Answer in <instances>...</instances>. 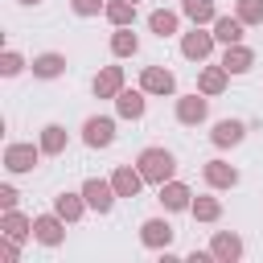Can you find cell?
Masks as SVG:
<instances>
[{"mask_svg":"<svg viewBox=\"0 0 263 263\" xmlns=\"http://www.w3.org/2000/svg\"><path fill=\"white\" fill-rule=\"evenodd\" d=\"M21 4H37V0H21Z\"/></svg>","mask_w":263,"mask_h":263,"instance_id":"obj_34","label":"cell"},{"mask_svg":"<svg viewBox=\"0 0 263 263\" xmlns=\"http://www.w3.org/2000/svg\"><path fill=\"white\" fill-rule=\"evenodd\" d=\"M136 49H140L136 33H132L127 25H123V29H115V37H111V53H115V58H132Z\"/></svg>","mask_w":263,"mask_h":263,"instance_id":"obj_27","label":"cell"},{"mask_svg":"<svg viewBox=\"0 0 263 263\" xmlns=\"http://www.w3.org/2000/svg\"><path fill=\"white\" fill-rule=\"evenodd\" d=\"M242 21L238 16H218L214 21V41H222V45H234V41H242Z\"/></svg>","mask_w":263,"mask_h":263,"instance_id":"obj_20","label":"cell"},{"mask_svg":"<svg viewBox=\"0 0 263 263\" xmlns=\"http://www.w3.org/2000/svg\"><path fill=\"white\" fill-rule=\"evenodd\" d=\"M140 86H144V95H173V90H177V78H173V70H164V66H144Z\"/></svg>","mask_w":263,"mask_h":263,"instance_id":"obj_4","label":"cell"},{"mask_svg":"<svg viewBox=\"0 0 263 263\" xmlns=\"http://www.w3.org/2000/svg\"><path fill=\"white\" fill-rule=\"evenodd\" d=\"M242 136H247V123L242 119H218L214 132H210V140L218 148H234V144H242Z\"/></svg>","mask_w":263,"mask_h":263,"instance_id":"obj_12","label":"cell"},{"mask_svg":"<svg viewBox=\"0 0 263 263\" xmlns=\"http://www.w3.org/2000/svg\"><path fill=\"white\" fill-rule=\"evenodd\" d=\"M136 168L144 173L148 185H164V181H173V173H177V156H173L168 148H144L140 160H136Z\"/></svg>","mask_w":263,"mask_h":263,"instance_id":"obj_1","label":"cell"},{"mask_svg":"<svg viewBox=\"0 0 263 263\" xmlns=\"http://www.w3.org/2000/svg\"><path fill=\"white\" fill-rule=\"evenodd\" d=\"M21 66H25V62H21V53H16V49H4V58H0V74H4V78H12V74H21Z\"/></svg>","mask_w":263,"mask_h":263,"instance_id":"obj_30","label":"cell"},{"mask_svg":"<svg viewBox=\"0 0 263 263\" xmlns=\"http://www.w3.org/2000/svg\"><path fill=\"white\" fill-rule=\"evenodd\" d=\"M210 255H214L218 263H234V259H242V238H238L234 230H218L214 242H210Z\"/></svg>","mask_w":263,"mask_h":263,"instance_id":"obj_10","label":"cell"},{"mask_svg":"<svg viewBox=\"0 0 263 263\" xmlns=\"http://www.w3.org/2000/svg\"><path fill=\"white\" fill-rule=\"evenodd\" d=\"M0 210H16V189L12 185H0Z\"/></svg>","mask_w":263,"mask_h":263,"instance_id":"obj_33","label":"cell"},{"mask_svg":"<svg viewBox=\"0 0 263 263\" xmlns=\"http://www.w3.org/2000/svg\"><path fill=\"white\" fill-rule=\"evenodd\" d=\"M37 156H41V148H33V144H8L4 148V168L8 173H29L37 164Z\"/></svg>","mask_w":263,"mask_h":263,"instance_id":"obj_9","label":"cell"},{"mask_svg":"<svg viewBox=\"0 0 263 263\" xmlns=\"http://www.w3.org/2000/svg\"><path fill=\"white\" fill-rule=\"evenodd\" d=\"M103 12H107V21H111L115 29H123V25H132V21H136V0H111Z\"/></svg>","mask_w":263,"mask_h":263,"instance_id":"obj_26","label":"cell"},{"mask_svg":"<svg viewBox=\"0 0 263 263\" xmlns=\"http://www.w3.org/2000/svg\"><path fill=\"white\" fill-rule=\"evenodd\" d=\"M173 234H177V230H173L164 218H148V222L140 226V242H144V247H152V251H168Z\"/></svg>","mask_w":263,"mask_h":263,"instance_id":"obj_6","label":"cell"},{"mask_svg":"<svg viewBox=\"0 0 263 263\" xmlns=\"http://www.w3.org/2000/svg\"><path fill=\"white\" fill-rule=\"evenodd\" d=\"M210 95H185V99H177V119L185 123V127H193V123H201L205 119V111H210V103H205Z\"/></svg>","mask_w":263,"mask_h":263,"instance_id":"obj_11","label":"cell"},{"mask_svg":"<svg viewBox=\"0 0 263 263\" xmlns=\"http://www.w3.org/2000/svg\"><path fill=\"white\" fill-rule=\"evenodd\" d=\"M148 29H152L156 37H168V33H177V12H168V8H156V12L148 16Z\"/></svg>","mask_w":263,"mask_h":263,"instance_id":"obj_28","label":"cell"},{"mask_svg":"<svg viewBox=\"0 0 263 263\" xmlns=\"http://www.w3.org/2000/svg\"><path fill=\"white\" fill-rule=\"evenodd\" d=\"M33 238H37L41 247H62V238H66V218H62V214H41V218H33Z\"/></svg>","mask_w":263,"mask_h":263,"instance_id":"obj_2","label":"cell"},{"mask_svg":"<svg viewBox=\"0 0 263 263\" xmlns=\"http://www.w3.org/2000/svg\"><path fill=\"white\" fill-rule=\"evenodd\" d=\"M226 78H230L226 66H205V70L197 74V90H201V95H222V90H226Z\"/></svg>","mask_w":263,"mask_h":263,"instance_id":"obj_17","label":"cell"},{"mask_svg":"<svg viewBox=\"0 0 263 263\" xmlns=\"http://www.w3.org/2000/svg\"><path fill=\"white\" fill-rule=\"evenodd\" d=\"M70 8H74L78 16H95V12L107 8V4H103V0H70Z\"/></svg>","mask_w":263,"mask_h":263,"instance_id":"obj_31","label":"cell"},{"mask_svg":"<svg viewBox=\"0 0 263 263\" xmlns=\"http://www.w3.org/2000/svg\"><path fill=\"white\" fill-rule=\"evenodd\" d=\"M82 197H86V205L90 210H99V214H107L111 205H115V185L111 181H99V177H90V181H82Z\"/></svg>","mask_w":263,"mask_h":263,"instance_id":"obj_3","label":"cell"},{"mask_svg":"<svg viewBox=\"0 0 263 263\" xmlns=\"http://www.w3.org/2000/svg\"><path fill=\"white\" fill-rule=\"evenodd\" d=\"M115 107H119L123 119H140L144 115V86L140 90H119L115 95Z\"/></svg>","mask_w":263,"mask_h":263,"instance_id":"obj_21","label":"cell"},{"mask_svg":"<svg viewBox=\"0 0 263 263\" xmlns=\"http://www.w3.org/2000/svg\"><path fill=\"white\" fill-rule=\"evenodd\" d=\"M62 70H66V58L62 53H37L33 58V74L37 78H58Z\"/></svg>","mask_w":263,"mask_h":263,"instance_id":"obj_25","label":"cell"},{"mask_svg":"<svg viewBox=\"0 0 263 263\" xmlns=\"http://www.w3.org/2000/svg\"><path fill=\"white\" fill-rule=\"evenodd\" d=\"M210 49H214V33H205L201 25H193V33H185V37H181V53H185V58H193V62H205V58H210Z\"/></svg>","mask_w":263,"mask_h":263,"instance_id":"obj_7","label":"cell"},{"mask_svg":"<svg viewBox=\"0 0 263 263\" xmlns=\"http://www.w3.org/2000/svg\"><path fill=\"white\" fill-rule=\"evenodd\" d=\"M123 90V70L119 66H103L99 74H95V95L99 99H115Z\"/></svg>","mask_w":263,"mask_h":263,"instance_id":"obj_15","label":"cell"},{"mask_svg":"<svg viewBox=\"0 0 263 263\" xmlns=\"http://www.w3.org/2000/svg\"><path fill=\"white\" fill-rule=\"evenodd\" d=\"M189 214H193L197 222H218V218H222V201L210 197V193H205V197H193V201H189Z\"/></svg>","mask_w":263,"mask_h":263,"instance_id":"obj_24","label":"cell"},{"mask_svg":"<svg viewBox=\"0 0 263 263\" xmlns=\"http://www.w3.org/2000/svg\"><path fill=\"white\" fill-rule=\"evenodd\" d=\"M189 201H193L189 185H181V181H164L160 185V205L164 210H189Z\"/></svg>","mask_w":263,"mask_h":263,"instance_id":"obj_16","label":"cell"},{"mask_svg":"<svg viewBox=\"0 0 263 263\" xmlns=\"http://www.w3.org/2000/svg\"><path fill=\"white\" fill-rule=\"evenodd\" d=\"M82 210H90L82 193H58V197H53V214H62L66 222H78Z\"/></svg>","mask_w":263,"mask_h":263,"instance_id":"obj_18","label":"cell"},{"mask_svg":"<svg viewBox=\"0 0 263 263\" xmlns=\"http://www.w3.org/2000/svg\"><path fill=\"white\" fill-rule=\"evenodd\" d=\"M111 185H115V193H119V197H136V193H140V185H144V173H140V168H132V164H119V168L111 173Z\"/></svg>","mask_w":263,"mask_h":263,"instance_id":"obj_13","label":"cell"},{"mask_svg":"<svg viewBox=\"0 0 263 263\" xmlns=\"http://www.w3.org/2000/svg\"><path fill=\"white\" fill-rule=\"evenodd\" d=\"M181 12H185L193 25H214V21H218L214 0H181Z\"/></svg>","mask_w":263,"mask_h":263,"instance_id":"obj_22","label":"cell"},{"mask_svg":"<svg viewBox=\"0 0 263 263\" xmlns=\"http://www.w3.org/2000/svg\"><path fill=\"white\" fill-rule=\"evenodd\" d=\"M242 25H263V0H238V12H234Z\"/></svg>","mask_w":263,"mask_h":263,"instance_id":"obj_29","label":"cell"},{"mask_svg":"<svg viewBox=\"0 0 263 263\" xmlns=\"http://www.w3.org/2000/svg\"><path fill=\"white\" fill-rule=\"evenodd\" d=\"M0 230H4L8 238H16V242H25V238L33 234V222H29L25 214H16V210H4V218H0Z\"/></svg>","mask_w":263,"mask_h":263,"instance_id":"obj_19","label":"cell"},{"mask_svg":"<svg viewBox=\"0 0 263 263\" xmlns=\"http://www.w3.org/2000/svg\"><path fill=\"white\" fill-rule=\"evenodd\" d=\"M16 255H21V251H16V238L4 234V242H0V259H4V263H16Z\"/></svg>","mask_w":263,"mask_h":263,"instance_id":"obj_32","label":"cell"},{"mask_svg":"<svg viewBox=\"0 0 263 263\" xmlns=\"http://www.w3.org/2000/svg\"><path fill=\"white\" fill-rule=\"evenodd\" d=\"M222 66H226L230 74H247V70L255 66V49H247L242 41H234V45H226V53H222Z\"/></svg>","mask_w":263,"mask_h":263,"instance_id":"obj_14","label":"cell"},{"mask_svg":"<svg viewBox=\"0 0 263 263\" xmlns=\"http://www.w3.org/2000/svg\"><path fill=\"white\" fill-rule=\"evenodd\" d=\"M41 152H45V156L66 152V127H62V123H45V127H41Z\"/></svg>","mask_w":263,"mask_h":263,"instance_id":"obj_23","label":"cell"},{"mask_svg":"<svg viewBox=\"0 0 263 263\" xmlns=\"http://www.w3.org/2000/svg\"><path fill=\"white\" fill-rule=\"evenodd\" d=\"M82 140H86L90 148H107V144L115 140V123H111L107 115H90V119L82 123Z\"/></svg>","mask_w":263,"mask_h":263,"instance_id":"obj_8","label":"cell"},{"mask_svg":"<svg viewBox=\"0 0 263 263\" xmlns=\"http://www.w3.org/2000/svg\"><path fill=\"white\" fill-rule=\"evenodd\" d=\"M201 177H205L210 189H234L238 185V168L226 164V160H205L201 164Z\"/></svg>","mask_w":263,"mask_h":263,"instance_id":"obj_5","label":"cell"}]
</instances>
